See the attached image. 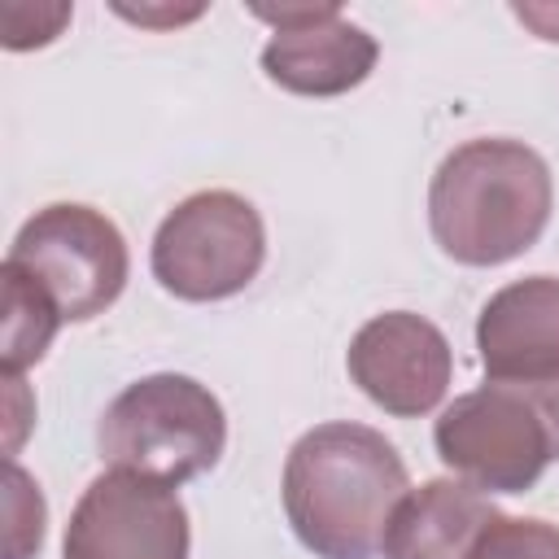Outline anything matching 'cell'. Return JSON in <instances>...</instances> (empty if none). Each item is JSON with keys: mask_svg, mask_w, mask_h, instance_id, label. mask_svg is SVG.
Listing matches in <instances>:
<instances>
[{"mask_svg": "<svg viewBox=\"0 0 559 559\" xmlns=\"http://www.w3.org/2000/svg\"><path fill=\"white\" fill-rule=\"evenodd\" d=\"M284 515L319 559H376L402 498L411 493L397 445L354 419L314 424L284 459Z\"/></svg>", "mask_w": 559, "mask_h": 559, "instance_id": "1", "label": "cell"}, {"mask_svg": "<svg viewBox=\"0 0 559 559\" xmlns=\"http://www.w3.org/2000/svg\"><path fill=\"white\" fill-rule=\"evenodd\" d=\"M555 210V179L524 140H467L450 148L428 183V227L445 258L502 266L528 253Z\"/></svg>", "mask_w": 559, "mask_h": 559, "instance_id": "2", "label": "cell"}, {"mask_svg": "<svg viewBox=\"0 0 559 559\" xmlns=\"http://www.w3.org/2000/svg\"><path fill=\"white\" fill-rule=\"evenodd\" d=\"M437 459L480 493H524L559 463V380H485L459 393L437 428Z\"/></svg>", "mask_w": 559, "mask_h": 559, "instance_id": "3", "label": "cell"}, {"mask_svg": "<svg viewBox=\"0 0 559 559\" xmlns=\"http://www.w3.org/2000/svg\"><path fill=\"white\" fill-rule=\"evenodd\" d=\"M223 402L192 376L157 371L127 384L96 424V450L109 467L179 489L223 459Z\"/></svg>", "mask_w": 559, "mask_h": 559, "instance_id": "4", "label": "cell"}, {"mask_svg": "<svg viewBox=\"0 0 559 559\" xmlns=\"http://www.w3.org/2000/svg\"><path fill=\"white\" fill-rule=\"evenodd\" d=\"M4 266L26 275L57 306L61 323H87L122 297L131 253L109 214L79 201H57L17 227Z\"/></svg>", "mask_w": 559, "mask_h": 559, "instance_id": "5", "label": "cell"}, {"mask_svg": "<svg viewBox=\"0 0 559 559\" xmlns=\"http://www.w3.org/2000/svg\"><path fill=\"white\" fill-rule=\"evenodd\" d=\"M266 262V227L253 201L227 188L183 197L153 231V280L179 301H223L245 293Z\"/></svg>", "mask_w": 559, "mask_h": 559, "instance_id": "6", "label": "cell"}, {"mask_svg": "<svg viewBox=\"0 0 559 559\" xmlns=\"http://www.w3.org/2000/svg\"><path fill=\"white\" fill-rule=\"evenodd\" d=\"M188 507L162 480L100 472L70 511L61 559H188Z\"/></svg>", "mask_w": 559, "mask_h": 559, "instance_id": "7", "label": "cell"}, {"mask_svg": "<svg viewBox=\"0 0 559 559\" xmlns=\"http://www.w3.org/2000/svg\"><path fill=\"white\" fill-rule=\"evenodd\" d=\"M345 371L384 415L419 419L441 406L454 376V349L432 319L415 310H384L354 332Z\"/></svg>", "mask_w": 559, "mask_h": 559, "instance_id": "8", "label": "cell"}, {"mask_svg": "<svg viewBox=\"0 0 559 559\" xmlns=\"http://www.w3.org/2000/svg\"><path fill=\"white\" fill-rule=\"evenodd\" d=\"M253 17L271 26L262 70L293 96H345L376 70L380 44L354 26L341 4H258Z\"/></svg>", "mask_w": 559, "mask_h": 559, "instance_id": "9", "label": "cell"}, {"mask_svg": "<svg viewBox=\"0 0 559 559\" xmlns=\"http://www.w3.org/2000/svg\"><path fill=\"white\" fill-rule=\"evenodd\" d=\"M489 380H559V275H524L498 288L476 319Z\"/></svg>", "mask_w": 559, "mask_h": 559, "instance_id": "10", "label": "cell"}, {"mask_svg": "<svg viewBox=\"0 0 559 559\" xmlns=\"http://www.w3.org/2000/svg\"><path fill=\"white\" fill-rule=\"evenodd\" d=\"M498 515L493 498L463 480H424L402 498L384 533V559H467L480 528Z\"/></svg>", "mask_w": 559, "mask_h": 559, "instance_id": "11", "label": "cell"}, {"mask_svg": "<svg viewBox=\"0 0 559 559\" xmlns=\"http://www.w3.org/2000/svg\"><path fill=\"white\" fill-rule=\"evenodd\" d=\"M0 275H4V345H0L4 354L0 358H4V376H22L48 354L61 328V314L26 275L9 266H0Z\"/></svg>", "mask_w": 559, "mask_h": 559, "instance_id": "12", "label": "cell"}, {"mask_svg": "<svg viewBox=\"0 0 559 559\" xmlns=\"http://www.w3.org/2000/svg\"><path fill=\"white\" fill-rule=\"evenodd\" d=\"M467 559H559V524L537 515H493Z\"/></svg>", "mask_w": 559, "mask_h": 559, "instance_id": "13", "label": "cell"}, {"mask_svg": "<svg viewBox=\"0 0 559 559\" xmlns=\"http://www.w3.org/2000/svg\"><path fill=\"white\" fill-rule=\"evenodd\" d=\"M9 550L4 559H31L39 546H44V493L39 485L9 459Z\"/></svg>", "mask_w": 559, "mask_h": 559, "instance_id": "14", "label": "cell"}, {"mask_svg": "<svg viewBox=\"0 0 559 559\" xmlns=\"http://www.w3.org/2000/svg\"><path fill=\"white\" fill-rule=\"evenodd\" d=\"M70 4H9L4 9V48L22 52V48H44L57 39V31L70 22Z\"/></svg>", "mask_w": 559, "mask_h": 559, "instance_id": "15", "label": "cell"}, {"mask_svg": "<svg viewBox=\"0 0 559 559\" xmlns=\"http://www.w3.org/2000/svg\"><path fill=\"white\" fill-rule=\"evenodd\" d=\"M511 13L537 31V39L559 44V4H511Z\"/></svg>", "mask_w": 559, "mask_h": 559, "instance_id": "16", "label": "cell"}]
</instances>
